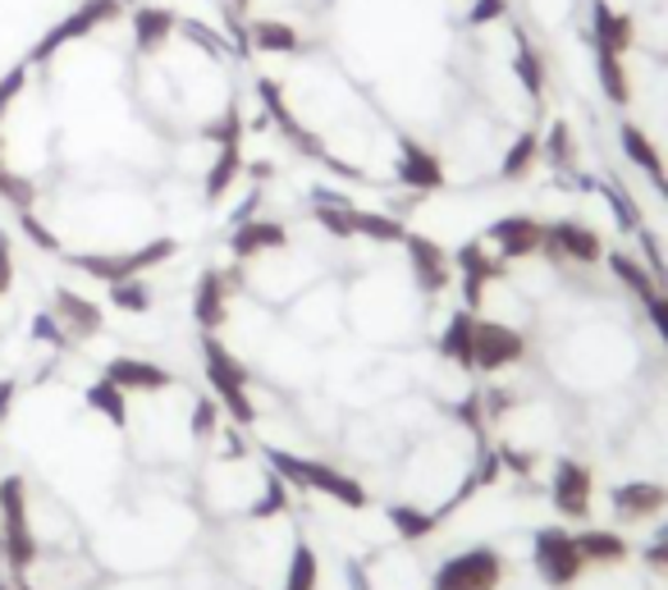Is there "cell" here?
Listing matches in <instances>:
<instances>
[{"instance_id": "30", "label": "cell", "mask_w": 668, "mask_h": 590, "mask_svg": "<svg viewBox=\"0 0 668 590\" xmlns=\"http://www.w3.org/2000/svg\"><path fill=\"white\" fill-rule=\"evenodd\" d=\"M0 590H14V586H0Z\"/></svg>"}, {"instance_id": "24", "label": "cell", "mask_w": 668, "mask_h": 590, "mask_svg": "<svg viewBox=\"0 0 668 590\" xmlns=\"http://www.w3.org/2000/svg\"><path fill=\"white\" fill-rule=\"evenodd\" d=\"M353 229H357V238H371V243H403V225L394 221V215H376V211L353 206Z\"/></svg>"}, {"instance_id": "25", "label": "cell", "mask_w": 668, "mask_h": 590, "mask_svg": "<svg viewBox=\"0 0 668 590\" xmlns=\"http://www.w3.org/2000/svg\"><path fill=\"white\" fill-rule=\"evenodd\" d=\"M28 339H33V344H42V348H51V353H65L74 339L65 334V325L55 321V312L51 307H42V312H33V321H28Z\"/></svg>"}, {"instance_id": "28", "label": "cell", "mask_w": 668, "mask_h": 590, "mask_svg": "<svg viewBox=\"0 0 668 590\" xmlns=\"http://www.w3.org/2000/svg\"><path fill=\"white\" fill-rule=\"evenodd\" d=\"M600 577H591V581H582L577 590H642V581H623V577H614L618 568H595Z\"/></svg>"}, {"instance_id": "23", "label": "cell", "mask_w": 668, "mask_h": 590, "mask_svg": "<svg viewBox=\"0 0 668 590\" xmlns=\"http://www.w3.org/2000/svg\"><path fill=\"white\" fill-rule=\"evenodd\" d=\"M151 302H157V293H151V285L142 275L110 285V307H115V312H125V317H147Z\"/></svg>"}, {"instance_id": "2", "label": "cell", "mask_w": 668, "mask_h": 590, "mask_svg": "<svg viewBox=\"0 0 668 590\" xmlns=\"http://www.w3.org/2000/svg\"><path fill=\"white\" fill-rule=\"evenodd\" d=\"M531 564H536L540 581L554 586V590L577 586V581L591 572L586 558H582V549H577V536L559 532V526H545V532H536V540H531Z\"/></svg>"}, {"instance_id": "20", "label": "cell", "mask_w": 668, "mask_h": 590, "mask_svg": "<svg viewBox=\"0 0 668 590\" xmlns=\"http://www.w3.org/2000/svg\"><path fill=\"white\" fill-rule=\"evenodd\" d=\"M610 270H614V279L627 289V293H636V298H650V293H659L655 289V275H650V266L642 261V257H632V253H614L610 257Z\"/></svg>"}, {"instance_id": "27", "label": "cell", "mask_w": 668, "mask_h": 590, "mask_svg": "<svg viewBox=\"0 0 668 590\" xmlns=\"http://www.w3.org/2000/svg\"><path fill=\"white\" fill-rule=\"evenodd\" d=\"M642 307H646V321L655 325V334L668 344V293H650Z\"/></svg>"}, {"instance_id": "13", "label": "cell", "mask_w": 668, "mask_h": 590, "mask_svg": "<svg viewBox=\"0 0 668 590\" xmlns=\"http://www.w3.org/2000/svg\"><path fill=\"white\" fill-rule=\"evenodd\" d=\"M554 508L563 517H586L591 513V472L582 462L563 458L554 468Z\"/></svg>"}, {"instance_id": "5", "label": "cell", "mask_w": 668, "mask_h": 590, "mask_svg": "<svg viewBox=\"0 0 668 590\" xmlns=\"http://www.w3.org/2000/svg\"><path fill=\"white\" fill-rule=\"evenodd\" d=\"M293 325L308 339H330L344 325V293L330 285V279H316L312 289H302L293 298Z\"/></svg>"}, {"instance_id": "4", "label": "cell", "mask_w": 668, "mask_h": 590, "mask_svg": "<svg viewBox=\"0 0 668 590\" xmlns=\"http://www.w3.org/2000/svg\"><path fill=\"white\" fill-rule=\"evenodd\" d=\"M504 554L499 549H467L435 568L431 590H499Z\"/></svg>"}, {"instance_id": "19", "label": "cell", "mask_w": 668, "mask_h": 590, "mask_svg": "<svg viewBox=\"0 0 668 590\" xmlns=\"http://www.w3.org/2000/svg\"><path fill=\"white\" fill-rule=\"evenodd\" d=\"M595 78H600L604 97H610L614 106H627V101H632V74H627V65H623L618 51H600V46H595Z\"/></svg>"}, {"instance_id": "7", "label": "cell", "mask_w": 668, "mask_h": 590, "mask_svg": "<svg viewBox=\"0 0 668 590\" xmlns=\"http://www.w3.org/2000/svg\"><path fill=\"white\" fill-rule=\"evenodd\" d=\"M51 312H55L60 325H65V334L74 339V344H87V339H97L106 330V312H101V307L93 298L65 289V285L51 293Z\"/></svg>"}, {"instance_id": "29", "label": "cell", "mask_w": 668, "mask_h": 590, "mask_svg": "<svg viewBox=\"0 0 668 590\" xmlns=\"http://www.w3.org/2000/svg\"><path fill=\"white\" fill-rule=\"evenodd\" d=\"M14 398H19V380H0V426L10 421V412H14Z\"/></svg>"}, {"instance_id": "22", "label": "cell", "mask_w": 668, "mask_h": 590, "mask_svg": "<svg viewBox=\"0 0 668 590\" xmlns=\"http://www.w3.org/2000/svg\"><path fill=\"white\" fill-rule=\"evenodd\" d=\"M540 161V138L536 133H518L508 142V151L499 157V179H527Z\"/></svg>"}, {"instance_id": "17", "label": "cell", "mask_w": 668, "mask_h": 590, "mask_svg": "<svg viewBox=\"0 0 668 590\" xmlns=\"http://www.w3.org/2000/svg\"><path fill=\"white\" fill-rule=\"evenodd\" d=\"M83 403H87V408H93L97 417H106L115 430H129V394L119 389V385H110L106 376L83 389Z\"/></svg>"}, {"instance_id": "10", "label": "cell", "mask_w": 668, "mask_h": 590, "mask_svg": "<svg viewBox=\"0 0 668 590\" xmlns=\"http://www.w3.org/2000/svg\"><path fill=\"white\" fill-rule=\"evenodd\" d=\"M101 376L110 385H119L125 394H165L174 385V376L161 362H147V357H110Z\"/></svg>"}, {"instance_id": "1", "label": "cell", "mask_w": 668, "mask_h": 590, "mask_svg": "<svg viewBox=\"0 0 668 590\" xmlns=\"http://www.w3.org/2000/svg\"><path fill=\"white\" fill-rule=\"evenodd\" d=\"M0 554H6L14 577H28L42 558V545L33 532V500H28V481L19 472L0 476Z\"/></svg>"}, {"instance_id": "11", "label": "cell", "mask_w": 668, "mask_h": 590, "mask_svg": "<svg viewBox=\"0 0 668 590\" xmlns=\"http://www.w3.org/2000/svg\"><path fill=\"white\" fill-rule=\"evenodd\" d=\"M610 504L618 513V522H655L668 508V485L659 481H627L610 490Z\"/></svg>"}, {"instance_id": "6", "label": "cell", "mask_w": 668, "mask_h": 590, "mask_svg": "<svg viewBox=\"0 0 668 590\" xmlns=\"http://www.w3.org/2000/svg\"><path fill=\"white\" fill-rule=\"evenodd\" d=\"M485 243H491L495 253L513 266V261H527V257L545 253V225L531 221V215H504V221L491 225Z\"/></svg>"}, {"instance_id": "12", "label": "cell", "mask_w": 668, "mask_h": 590, "mask_svg": "<svg viewBox=\"0 0 668 590\" xmlns=\"http://www.w3.org/2000/svg\"><path fill=\"white\" fill-rule=\"evenodd\" d=\"M229 307H234V293H229V275L220 270H206L197 279V293H193V317L206 334H216L225 321H229Z\"/></svg>"}, {"instance_id": "16", "label": "cell", "mask_w": 668, "mask_h": 590, "mask_svg": "<svg viewBox=\"0 0 668 590\" xmlns=\"http://www.w3.org/2000/svg\"><path fill=\"white\" fill-rule=\"evenodd\" d=\"M577 549H582L586 568H618L627 564V540L610 526H595V532H582L577 536Z\"/></svg>"}, {"instance_id": "3", "label": "cell", "mask_w": 668, "mask_h": 590, "mask_svg": "<svg viewBox=\"0 0 668 590\" xmlns=\"http://www.w3.org/2000/svg\"><path fill=\"white\" fill-rule=\"evenodd\" d=\"M527 357V334L508 321H476L472 325V371H508Z\"/></svg>"}, {"instance_id": "18", "label": "cell", "mask_w": 668, "mask_h": 590, "mask_svg": "<svg viewBox=\"0 0 668 590\" xmlns=\"http://www.w3.org/2000/svg\"><path fill=\"white\" fill-rule=\"evenodd\" d=\"M618 142H623V151H627V161H632L636 170H642V174H650V183L659 189V183L668 179V174H664V157H659V147H655L642 129H636V124H623Z\"/></svg>"}, {"instance_id": "26", "label": "cell", "mask_w": 668, "mask_h": 590, "mask_svg": "<svg viewBox=\"0 0 668 590\" xmlns=\"http://www.w3.org/2000/svg\"><path fill=\"white\" fill-rule=\"evenodd\" d=\"M19 229H23V238L33 243V247H42V253H51V257H60L65 253V243H60V234L42 221L37 211H19Z\"/></svg>"}, {"instance_id": "15", "label": "cell", "mask_w": 668, "mask_h": 590, "mask_svg": "<svg viewBox=\"0 0 668 590\" xmlns=\"http://www.w3.org/2000/svg\"><path fill=\"white\" fill-rule=\"evenodd\" d=\"M440 513L431 504H417V500H403V504H394L389 508V526H394V536L399 540H427L440 532Z\"/></svg>"}, {"instance_id": "14", "label": "cell", "mask_w": 668, "mask_h": 590, "mask_svg": "<svg viewBox=\"0 0 668 590\" xmlns=\"http://www.w3.org/2000/svg\"><path fill=\"white\" fill-rule=\"evenodd\" d=\"M280 247H289V234L280 221H243L229 238V253L238 261H252V257H266V253H280Z\"/></svg>"}, {"instance_id": "21", "label": "cell", "mask_w": 668, "mask_h": 590, "mask_svg": "<svg viewBox=\"0 0 668 590\" xmlns=\"http://www.w3.org/2000/svg\"><path fill=\"white\" fill-rule=\"evenodd\" d=\"M316 586H321V558L308 540H298L284 568V590H316Z\"/></svg>"}, {"instance_id": "8", "label": "cell", "mask_w": 668, "mask_h": 590, "mask_svg": "<svg viewBox=\"0 0 668 590\" xmlns=\"http://www.w3.org/2000/svg\"><path fill=\"white\" fill-rule=\"evenodd\" d=\"M403 247H408V261H412V285H417V293H444L449 285H453V261H449V253L444 247H435L431 238H421V234H412V238H403Z\"/></svg>"}, {"instance_id": "9", "label": "cell", "mask_w": 668, "mask_h": 590, "mask_svg": "<svg viewBox=\"0 0 668 590\" xmlns=\"http://www.w3.org/2000/svg\"><path fill=\"white\" fill-rule=\"evenodd\" d=\"M394 174H399V183L412 193L444 189V161L435 157V151L417 147V142H399V151H394Z\"/></svg>"}]
</instances>
